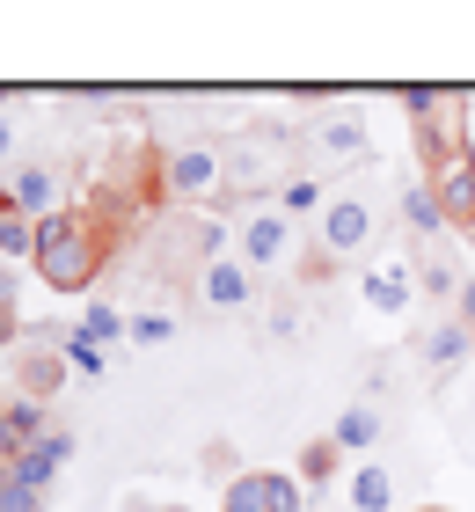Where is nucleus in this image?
<instances>
[{"mask_svg": "<svg viewBox=\"0 0 475 512\" xmlns=\"http://www.w3.org/2000/svg\"><path fill=\"white\" fill-rule=\"evenodd\" d=\"M417 103V125H424V147H432L439 161H461L468 139H461V103L454 96H410Z\"/></svg>", "mask_w": 475, "mask_h": 512, "instance_id": "7ed1b4c3", "label": "nucleus"}, {"mask_svg": "<svg viewBox=\"0 0 475 512\" xmlns=\"http://www.w3.org/2000/svg\"><path fill=\"white\" fill-rule=\"evenodd\" d=\"M278 242H285V227H278V220H256L249 235H242V256H249V264H271Z\"/></svg>", "mask_w": 475, "mask_h": 512, "instance_id": "4468645a", "label": "nucleus"}, {"mask_svg": "<svg viewBox=\"0 0 475 512\" xmlns=\"http://www.w3.org/2000/svg\"><path fill=\"white\" fill-rule=\"evenodd\" d=\"M337 447H373V410H344L337 417Z\"/></svg>", "mask_w": 475, "mask_h": 512, "instance_id": "a211bd4d", "label": "nucleus"}, {"mask_svg": "<svg viewBox=\"0 0 475 512\" xmlns=\"http://www.w3.org/2000/svg\"><path fill=\"white\" fill-rule=\"evenodd\" d=\"M373 300L380 308H402V278H373Z\"/></svg>", "mask_w": 475, "mask_h": 512, "instance_id": "4be33fe9", "label": "nucleus"}, {"mask_svg": "<svg viewBox=\"0 0 475 512\" xmlns=\"http://www.w3.org/2000/svg\"><path fill=\"white\" fill-rule=\"evenodd\" d=\"M468 344H475V337H468V330H461V322H446V330H432V344H424V352H432V359H439V366H454V359H461V352H468Z\"/></svg>", "mask_w": 475, "mask_h": 512, "instance_id": "f3484780", "label": "nucleus"}, {"mask_svg": "<svg viewBox=\"0 0 475 512\" xmlns=\"http://www.w3.org/2000/svg\"><path fill=\"white\" fill-rule=\"evenodd\" d=\"M424 286H432V293H461V278H454L446 256H432V264H424Z\"/></svg>", "mask_w": 475, "mask_h": 512, "instance_id": "aec40b11", "label": "nucleus"}, {"mask_svg": "<svg viewBox=\"0 0 475 512\" xmlns=\"http://www.w3.org/2000/svg\"><path fill=\"white\" fill-rule=\"evenodd\" d=\"M95 264H103V235H95V220L81 213H44L37 220V271L52 293H81Z\"/></svg>", "mask_w": 475, "mask_h": 512, "instance_id": "f257e3e1", "label": "nucleus"}, {"mask_svg": "<svg viewBox=\"0 0 475 512\" xmlns=\"http://www.w3.org/2000/svg\"><path fill=\"white\" fill-rule=\"evenodd\" d=\"M22 249L37 256V220H22L15 205H8V213H0V256H22Z\"/></svg>", "mask_w": 475, "mask_h": 512, "instance_id": "9b49d317", "label": "nucleus"}, {"mask_svg": "<svg viewBox=\"0 0 475 512\" xmlns=\"http://www.w3.org/2000/svg\"><path fill=\"white\" fill-rule=\"evenodd\" d=\"M0 308H15V271L0 264Z\"/></svg>", "mask_w": 475, "mask_h": 512, "instance_id": "b1692460", "label": "nucleus"}, {"mask_svg": "<svg viewBox=\"0 0 475 512\" xmlns=\"http://www.w3.org/2000/svg\"><path fill=\"white\" fill-rule=\"evenodd\" d=\"M366 227H373V213H366V205H337V213H329V227H322V242H329V256L359 249V242H366Z\"/></svg>", "mask_w": 475, "mask_h": 512, "instance_id": "6e6552de", "label": "nucleus"}, {"mask_svg": "<svg viewBox=\"0 0 475 512\" xmlns=\"http://www.w3.org/2000/svg\"><path fill=\"white\" fill-rule=\"evenodd\" d=\"M66 366H81V374H95V366H103V352H95V337H88V330L66 337Z\"/></svg>", "mask_w": 475, "mask_h": 512, "instance_id": "6ab92c4d", "label": "nucleus"}, {"mask_svg": "<svg viewBox=\"0 0 475 512\" xmlns=\"http://www.w3.org/2000/svg\"><path fill=\"white\" fill-rule=\"evenodd\" d=\"M37 505H44V491H30V483L0 461V512H37Z\"/></svg>", "mask_w": 475, "mask_h": 512, "instance_id": "ddd939ff", "label": "nucleus"}, {"mask_svg": "<svg viewBox=\"0 0 475 512\" xmlns=\"http://www.w3.org/2000/svg\"><path fill=\"white\" fill-rule=\"evenodd\" d=\"M81 330H88V337H117V330H125V322H117V315L103 308V300H95V308L81 315Z\"/></svg>", "mask_w": 475, "mask_h": 512, "instance_id": "412c9836", "label": "nucleus"}, {"mask_svg": "<svg viewBox=\"0 0 475 512\" xmlns=\"http://www.w3.org/2000/svg\"><path fill=\"white\" fill-rule=\"evenodd\" d=\"M402 213H410V227H424V235H439V227H446V205L424 191V183H410V191H402Z\"/></svg>", "mask_w": 475, "mask_h": 512, "instance_id": "1a4fd4ad", "label": "nucleus"}, {"mask_svg": "<svg viewBox=\"0 0 475 512\" xmlns=\"http://www.w3.org/2000/svg\"><path fill=\"white\" fill-rule=\"evenodd\" d=\"M8 198H15V213H37V220H44V205H52V176H37V169H30V176H15V183H8Z\"/></svg>", "mask_w": 475, "mask_h": 512, "instance_id": "9d476101", "label": "nucleus"}, {"mask_svg": "<svg viewBox=\"0 0 475 512\" xmlns=\"http://www.w3.org/2000/svg\"><path fill=\"white\" fill-rule=\"evenodd\" d=\"M432 198L446 205V220H475V161H439L432 169Z\"/></svg>", "mask_w": 475, "mask_h": 512, "instance_id": "39448f33", "label": "nucleus"}, {"mask_svg": "<svg viewBox=\"0 0 475 512\" xmlns=\"http://www.w3.org/2000/svg\"><path fill=\"white\" fill-rule=\"evenodd\" d=\"M0 154H8V118H0Z\"/></svg>", "mask_w": 475, "mask_h": 512, "instance_id": "a878e982", "label": "nucleus"}, {"mask_svg": "<svg viewBox=\"0 0 475 512\" xmlns=\"http://www.w3.org/2000/svg\"><path fill=\"white\" fill-rule=\"evenodd\" d=\"M212 176H220V161H212L205 147H183V154H169V191H176V198H190V191H212Z\"/></svg>", "mask_w": 475, "mask_h": 512, "instance_id": "0eeeda50", "label": "nucleus"}, {"mask_svg": "<svg viewBox=\"0 0 475 512\" xmlns=\"http://www.w3.org/2000/svg\"><path fill=\"white\" fill-rule=\"evenodd\" d=\"M337 454H344L337 439H315V447L300 454V476H307V483H329V476H337Z\"/></svg>", "mask_w": 475, "mask_h": 512, "instance_id": "2eb2a0df", "label": "nucleus"}, {"mask_svg": "<svg viewBox=\"0 0 475 512\" xmlns=\"http://www.w3.org/2000/svg\"><path fill=\"white\" fill-rule=\"evenodd\" d=\"M205 293L220 300V308H234V300H249V278L234 271V264H212V271H205Z\"/></svg>", "mask_w": 475, "mask_h": 512, "instance_id": "f8f14e48", "label": "nucleus"}, {"mask_svg": "<svg viewBox=\"0 0 475 512\" xmlns=\"http://www.w3.org/2000/svg\"><path fill=\"white\" fill-rule=\"evenodd\" d=\"M227 512H300V483L293 476H271V469L234 476L227 483Z\"/></svg>", "mask_w": 475, "mask_h": 512, "instance_id": "f03ea898", "label": "nucleus"}, {"mask_svg": "<svg viewBox=\"0 0 475 512\" xmlns=\"http://www.w3.org/2000/svg\"><path fill=\"white\" fill-rule=\"evenodd\" d=\"M0 344H15V308H0Z\"/></svg>", "mask_w": 475, "mask_h": 512, "instance_id": "393cba45", "label": "nucleus"}, {"mask_svg": "<svg viewBox=\"0 0 475 512\" xmlns=\"http://www.w3.org/2000/svg\"><path fill=\"white\" fill-rule=\"evenodd\" d=\"M66 454H74V439H66V432H44L30 454H15V461H8V469H15L22 483H30V491H44V483L59 476V461H66Z\"/></svg>", "mask_w": 475, "mask_h": 512, "instance_id": "423d86ee", "label": "nucleus"}, {"mask_svg": "<svg viewBox=\"0 0 475 512\" xmlns=\"http://www.w3.org/2000/svg\"><path fill=\"white\" fill-rule=\"evenodd\" d=\"M351 498H359V512H388V476L359 469V476H351Z\"/></svg>", "mask_w": 475, "mask_h": 512, "instance_id": "dca6fc26", "label": "nucleus"}, {"mask_svg": "<svg viewBox=\"0 0 475 512\" xmlns=\"http://www.w3.org/2000/svg\"><path fill=\"white\" fill-rule=\"evenodd\" d=\"M44 432H52V425H44V403H37V395H22V403H8V410H0V461L30 454Z\"/></svg>", "mask_w": 475, "mask_h": 512, "instance_id": "20e7f679", "label": "nucleus"}, {"mask_svg": "<svg viewBox=\"0 0 475 512\" xmlns=\"http://www.w3.org/2000/svg\"><path fill=\"white\" fill-rule=\"evenodd\" d=\"M461 330L475 337V286H461Z\"/></svg>", "mask_w": 475, "mask_h": 512, "instance_id": "5701e85b", "label": "nucleus"}]
</instances>
